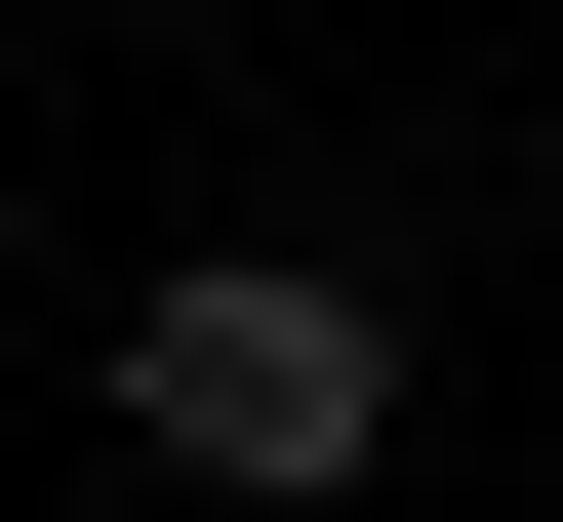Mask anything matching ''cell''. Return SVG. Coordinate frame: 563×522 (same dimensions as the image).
I'll return each instance as SVG.
<instances>
[{
	"mask_svg": "<svg viewBox=\"0 0 563 522\" xmlns=\"http://www.w3.org/2000/svg\"><path fill=\"white\" fill-rule=\"evenodd\" d=\"M121 442H162V482H242V522H322V482L402 442V322H363L322 242H201L162 322H121Z\"/></svg>",
	"mask_w": 563,
	"mask_h": 522,
	"instance_id": "1",
	"label": "cell"
}]
</instances>
